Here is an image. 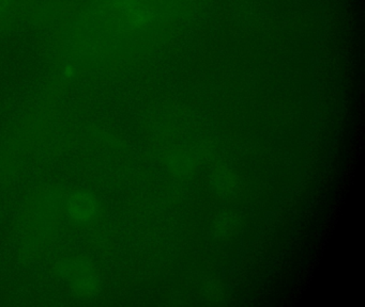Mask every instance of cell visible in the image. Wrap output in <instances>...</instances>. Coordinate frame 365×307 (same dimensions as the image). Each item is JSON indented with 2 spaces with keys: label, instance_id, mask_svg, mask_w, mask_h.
<instances>
[{
  "label": "cell",
  "instance_id": "cell-1",
  "mask_svg": "<svg viewBox=\"0 0 365 307\" xmlns=\"http://www.w3.org/2000/svg\"><path fill=\"white\" fill-rule=\"evenodd\" d=\"M68 212L78 223L91 221L97 213V200L88 192H76L68 202Z\"/></svg>",
  "mask_w": 365,
  "mask_h": 307
},
{
  "label": "cell",
  "instance_id": "cell-2",
  "mask_svg": "<svg viewBox=\"0 0 365 307\" xmlns=\"http://www.w3.org/2000/svg\"><path fill=\"white\" fill-rule=\"evenodd\" d=\"M10 0H0V14L8 10L9 8Z\"/></svg>",
  "mask_w": 365,
  "mask_h": 307
}]
</instances>
